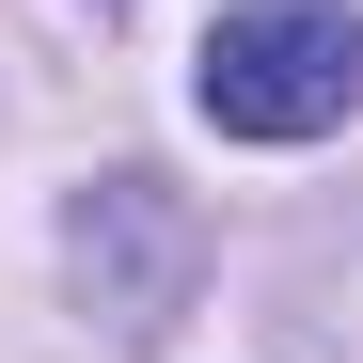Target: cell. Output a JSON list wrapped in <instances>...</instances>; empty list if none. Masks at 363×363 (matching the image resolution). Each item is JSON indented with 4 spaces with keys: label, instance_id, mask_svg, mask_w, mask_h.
<instances>
[{
    "label": "cell",
    "instance_id": "1",
    "mask_svg": "<svg viewBox=\"0 0 363 363\" xmlns=\"http://www.w3.org/2000/svg\"><path fill=\"white\" fill-rule=\"evenodd\" d=\"M190 95L221 143H316L363 111V16L347 0H237L190 48Z\"/></svg>",
    "mask_w": 363,
    "mask_h": 363
},
{
    "label": "cell",
    "instance_id": "2",
    "mask_svg": "<svg viewBox=\"0 0 363 363\" xmlns=\"http://www.w3.org/2000/svg\"><path fill=\"white\" fill-rule=\"evenodd\" d=\"M64 253H79V284H95V316L143 347V332H174V300H190V253H206V237H190V206H174L158 174H95L79 221H64Z\"/></svg>",
    "mask_w": 363,
    "mask_h": 363
}]
</instances>
